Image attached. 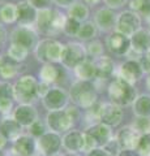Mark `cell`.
<instances>
[{
	"label": "cell",
	"mask_w": 150,
	"mask_h": 156,
	"mask_svg": "<svg viewBox=\"0 0 150 156\" xmlns=\"http://www.w3.org/2000/svg\"><path fill=\"white\" fill-rule=\"evenodd\" d=\"M132 50L137 53H144L150 51V31L145 29H140L130 37Z\"/></svg>",
	"instance_id": "obj_19"
},
{
	"label": "cell",
	"mask_w": 150,
	"mask_h": 156,
	"mask_svg": "<svg viewBox=\"0 0 150 156\" xmlns=\"http://www.w3.org/2000/svg\"><path fill=\"white\" fill-rule=\"evenodd\" d=\"M26 2L37 11H41V9H50L54 0H26Z\"/></svg>",
	"instance_id": "obj_39"
},
{
	"label": "cell",
	"mask_w": 150,
	"mask_h": 156,
	"mask_svg": "<svg viewBox=\"0 0 150 156\" xmlns=\"http://www.w3.org/2000/svg\"><path fill=\"white\" fill-rule=\"evenodd\" d=\"M7 61H8V58H7L5 56H0V68H2L4 64H5Z\"/></svg>",
	"instance_id": "obj_52"
},
{
	"label": "cell",
	"mask_w": 150,
	"mask_h": 156,
	"mask_svg": "<svg viewBox=\"0 0 150 156\" xmlns=\"http://www.w3.org/2000/svg\"><path fill=\"white\" fill-rule=\"evenodd\" d=\"M52 17H54V11L50 9H41L37 12V29L43 34H50L52 31Z\"/></svg>",
	"instance_id": "obj_24"
},
{
	"label": "cell",
	"mask_w": 150,
	"mask_h": 156,
	"mask_svg": "<svg viewBox=\"0 0 150 156\" xmlns=\"http://www.w3.org/2000/svg\"><path fill=\"white\" fill-rule=\"evenodd\" d=\"M141 26L140 16L133 11H124L116 18L115 31H118L123 35L130 38L136 31H138Z\"/></svg>",
	"instance_id": "obj_7"
},
{
	"label": "cell",
	"mask_w": 150,
	"mask_h": 156,
	"mask_svg": "<svg viewBox=\"0 0 150 156\" xmlns=\"http://www.w3.org/2000/svg\"><path fill=\"white\" fill-rule=\"evenodd\" d=\"M69 100V94L61 87H51L45 98H42V103L45 108L50 111H60L67 107Z\"/></svg>",
	"instance_id": "obj_9"
},
{
	"label": "cell",
	"mask_w": 150,
	"mask_h": 156,
	"mask_svg": "<svg viewBox=\"0 0 150 156\" xmlns=\"http://www.w3.org/2000/svg\"><path fill=\"white\" fill-rule=\"evenodd\" d=\"M107 47L108 50L118 56H123L132 50V44H130V38L123 35L118 31L112 33L107 38Z\"/></svg>",
	"instance_id": "obj_12"
},
{
	"label": "cell",
	"mask_w": 150,
	"mask_h": 156,
	"mask_svg": "<svg viewBox=\"0 0 150 156\" xmlns=\"http://www.w3.org/2000/svg\"><path fill=\"white\" fill-rule=\"evenodd\" d=\"M86 156H111V154H108L104 148H101V147H97L94 150H91L90 152H88Z\"/></svg>",
	"instance_id": "obj_45"
},
{
	"label": "cell",
	"mask_w": 150,
	"mask_h": 156,
	"mask_svg": "<svg viewBox=\"0 0 150 156\" xmlns=\"http://www.w3.org/2000/svg\"><path fill=\"white\" fill-rule=\"evenodd\" d=\"M85 133H88L91 138L95 140L97 146H106L110 142L111 138V126L106 125L103 122H98L89 126L88 129L85 130Z\"/></svg>",
	"instance_id": "obj_17"
},
{
	"label": "cell",
	"mask_w": 150,
	"mask_h": 156,
	"mask_svg": "<svg viewBox=\"0 0 150 156\" xmlns=\"http://www.w3.org/2000/svg\"><path fill=\"white\" fill-rule=\"evenodd\" d=\"M118 156H140L134 150H123Z\"/></svg>",
	"instance_id": "obj_48"
},
{
	"label": "cell",
	"mask_w": 150,
	"mask_h": 156,
	"mask_svg": "<svg viewBox=\"0 0 150 156\" xmlns=\"http://www.w3.org/2000/svg\"><path fill=\"white\" fill-rule=\"evenodd\" d=\"M142 68L140 65V62L136 60H128L124 64L120 65L119 69V78H122L125 82L132 85L133 82H136L140 77L142 76Z\"/></svg>",
	"instance_id": "obj_15"
},
{
	"label": "cell",
	"mask_w": 150,
	"mask_h": 156,
	"mask_svg": "<svg viewBox=\"0 0 150 156\" xmlns=\"http://www.w3.org/2000/svg\"><path fill=\"white\" fill-rule=\"evenodd\" d=\"M12 44L21 46L26 50L31 51L35 50V47L38 44V33L33 26H20L14 27L11 37H9Z\"/></svg>",
	"instance_id": "obj_5"
},
{
	"label": "cell",
	"mask_w": 150,
	"mask_h": 156,
	"mask_svg": "<svg viewBox=\"0 0 150 156\" xmlns=\"http://www.w3.org/2000/svg\"><path fill=\"white\" fill-rule=\"evenodd\" d=\"M69 99L80 108L90 109L97 101V91L93 82L80 80L73 82L69 90Z\"/></svg>",
	"instance_id": "obj_1"
},
{
	"label": "cell",
	"mask_w": 150,
	"mask_h": 156,
	"mask_svg": "<svg viewBox=\"0 0 150 156\" xmlns=\"http://www.w3.org/2000/svg\"><path fill=\"white\" fill-rule=\"evenodd\" d=\"M97 33H98V27L93 21H86L81 23L80 31L77 38L80 41L85 42V41H90V39H94L97 37Z\"/></svg>",
	"instance_id": "obj_30"
},
{
	"label": "cell",
	"mask_w": 150,
	"mask_h": 156,
	"mask_svg": "<svg viewBox=\"0 0 150 156\" xmlns=\"http://www.w3.org/2000/svg\"><path fill=\"white\" fill-rule=\"evenodd\" d=\"M148 57H149V58H150V51H149V52H148Z\"/></svg>",
	"instance_id": "obj_56"
},
{
	"label": "cell",
	"mask_w": 150,
	"mask_h": 156,
	"mask_svg": "<svg viewBox=\"0 0 150 156\" xmlns=\"http://www.w3.org/2000/svg\"><path fill=\"white\" fill-rule=\"evenodd\" d=\"M50 90H51L50 83H46V82H42V81L38 83V96L45 98Z\"/></svg>",
	"instance_id": "obj_43"
},
{
	"label": "cell",
	"mask_w": 150,
	"mask_h": 156,
	"mask_svg": "<svg viewBox=\"0 0 150 156\" xmlns=\"http://www.w3.org/2000/svg\"><path fill=\"white\" fill-rule=\"evenodd\" d=\"M84 146V133L79 130H69L63 136V147L68 152H77Z\"/></svg>",
	"instance_id": "obj_20"
},
{
	"label": "cell",
	"mask_w": 150,
	"mask_h": 156,
	"mask_svg": "<svg viewBox=\"0 0 150 156\" xmlns=\"http://www.w3.org/2000/svg\"><path fill=\"white\" fill-rule=\"evenodd\" d=\"M80 27H81V22L76 21V20H72L68 18L67 20V23L64 26V34H67L68 37H76L79 35V31H80Z\"/></svg>",
	"instance_id": "obj_35"
},
{
	"label": "cell",
	"mask_w": 150,
	"mask_h": 156,
	"mask_svg": "<svg viewBox=\"0 0 150 156\" xmlns=\"http://www.w3.org/2000/svg\"><path fill=\"white\" fill-rule=\"evenodd\" d=\"M76 2H79V0H54V3L59 8H67V9H68L72 4H75Z\"/></svg>",
	"instance_id": "obj_46"
},
{
	"label": "cell",
	"mask_w": 150,
	"mask_h": 156,
	"mask_svg": "<svg viewBox=\"0 0 150 156\" xmlns=\"http://www.w3.org/2000/svg\"><path fill=\"white\" fill-rule=\"evenodd\" d=\"M29 130H30L31 136H35V138L38 139L39 136H42L46 133V126L41 120H37L31 126H29Z\"/></svg>",
	"instance_id": "obj_37"
},
{
	"label": "cell",
	"mask_w": 150,
	"mask_h": 156,
	"mask_svg": "<svg viewBox=\"0 0 150 156\" xmlns=\"http://www.w3.org/2000/svg\"><path fill=\"white\" fill-rule=\"evenodd\" d=\"M63 156H79V155H77L76 152H67V154H64Z\"/></svg>",
	"instance_id": "obj_53"
},
{
	"label": "cell",
	"mask_w": 150,
	"mask_h": 156,
	"mask_svg": "<svg viewBox=\"0 0 150 156\" xmlns=\"http://www.w3.org/2000/svg\"><path fill=\"white\" fill-rule=\"evenodd\" d=\"M29 50H26V48H24L21 46H17V44H12L11 43V46H9L8 48V51H7V55H8V58H11L12 61L14 62H22V61H25L27 56H29Z\"/></svg>",
	"instance_id": "obj_31"
},
{
	"label": "cell",
	"mask_w": 150,
	"mask_h": 156,
	"mask_svg": "<svg viewBox=\"0 0 150 156\" xmlns=\"http://www.w3.org/2000/svg\"><path fill=\"white\" fill-rule=\"evenodd\" d=\"M63 138L55 131H46L42 136L37 139V148L45 156H54L60 150Z\"/></svg>",
	"instance_id": "obj_10"
},
{
	"label": "cell",
	"mask_w": 150,
	"mask_h": 156,
	"mask_svg": "<svg viewBox=\"0 0 150 156\" xmlns=\"http://www.w3.org/2000/svg\"><path fill=\"white\" fill-rule=\"evenodd\" d=\"M133 111L140 117L150 116V96L141 95L140 98H137L133 103Z\"/></svg>",
	"instance_id": "obj_29"
},
{
	"label": "cell",
	"mask_w": 150,
	"mask_h": 156,
	"mask_svg": "<svg viewBox=\"0 0 150 156\" xmlns=\"http://www.w3.org/2000/svg\"><path fill=\"white\" fill-rule=\"evenodd\" d=\"M97 147H98V146H97L95 140L91 138L88 133L84 131V146H82V150H81L82 152H90L91 150H94Z\"/></svg>",
	"instance_id": "obj_40"
},
{
	"label": "cell",
	"mask_w": 150,
	"mask_h": 156,
	"mask_svg": "<svg viewBox=\"0 0 150 156\" xmlns=\"http://www.w3.org/2000/svg\"><path fill=\"white\" fill-rule=\"evenodd\" d=\"M7 39V30L3 26V23H0V44Z\"/></svg>",
	"instance_id": "obj_49"
},
{
	"label": "cell",
	"mask_w": 150,
	"mask_h": 156,
	"mask_svg": "<svg viewBox=\"0 0 150 156\" xmlns=\"http://www.w3.org/2000/svg\"><path fill=\"white\" fill-rule=\"evenodd\" d=\"M104 4L107 5V8L110 9H118L120 7H123L125 3H127V0H103Z\"/></svg>",
	"instance_id": "obj_42"
},
{
	"label": "cell",
	"mask_w": 150,
	"mask_h": 156,
	"mask_svg": "<svg viewBox=\"0 0 150 156\" xmlns=\"http://www.w3.org/2000/svg\"><path fill=\"white\" fill-rule=\"evenodd\" d=\"M38 83L34 76H21L13 85L14 99L20 104H31L38 98Z\"/></svg>",
	"instance_id": "obj_3"
},
{
	"label": "cell",
	"mask_w": 150,
	"mask_h": 156,
	"mask_svg": "<svg viewBox=\"0 0 150 156\" xmlns=\"http://www.w3.org/2000/svg\"><path fill=\"white\" fill-rule=\"evenodd\" d=\"M140 138L141 136L138 135L137 131L130 128H124L118 134V142L120 144V147H123L124 150H133L134 147L137 148Z\"/></svg>",
	"instance_id": "obj_22"
},
{
	"label": "cell",
	"mask_w": 150,
	"mask_h": 156,
	"mask_svg": "<svg viewBox=\"0 0 150 156\" xmlns=\"http://www.w3.org/2000/svg\"><path fill=\"white\" fill-rule=\"evenodd\" d=\"M12 98L14 99V94H13V86L8 82H0V100L2 99H8Z\"/></svg>",
	"instance_id": "obj_38"
},
{
	"label": "cell",
	"mask_w": 150,
	"mask_h": 156,
	"mask_svg": "<svg viewBox=\"0 0 150 156\" xmlns=\"http://www.w3.org/2000/svg\"><path fill=\"white\" fill-rule=\"evenodd\" d=\"M59 77V70L54 64H43V66L39 70V78L42 82H46V83H54Z\"/></svg>",
	"instance_id": "obj_28"
},
{
	"label": "cell",
	"mask_w": 150,
	"mask_h": 156,
	"mask_svg": "<svg viewBox=\"0 0 150 156\" xmlns=\"http://www.w3.org/2000/svg\"><path fill=\"white\" fill-rule=\"evenodd\" d=\"M86 5H94V4H98L101 0H82Z\"/></svg>",
	"instance_id": "obj_51"
},
{
	"label": "cell",
	"mask_w": 150,
	"mask_h": 156,
	"mask_svg": "<svg viewBox=\"0 0 150 156\" xmlns=\"http://www.w3.org/2000/svg\"><path fill=\"white\" fill-rule=\"evenodd\" d=\"M138 62H140V65H141L144 72H149L150 73V58L149 57H142Z\"/></svg>",
	"instance_id": "obj_47"
},
{
	"label": "cell",
	"mask_w": 150,
	"mask_h": 156,
	"mask_svg": "<svg viewBox=\"0 0 150 156\" xmlns=\"http://www.w3.org/2000/svg\"><path fill=\"white\" fill-rule=\"evenodd\" d=\"M97 72H98V78H108L114 73V61L108 56L102 55L95 60Z\"/></svg>",
	"instance_id": "obj_27"
},
{
	"label": "cell",
	"mask_w": 150,
	"mask_h": 156,
	"mask_svg": "<svg viewBox=\"0 0 150 156\" xmlns=\"http://www.w3.org/2000/svg\"><path fill=\"white\" fill-rule=\"evenodd\" d=\"M37 9L33 8L27 2L17 4V22L20 26H34L37 21Z\"/></svg>",
	"instance_id": "obj_16"
},
{
	"label": "cell",
	"mask_w": 150,
	"mask_h": 156,
	"mask_svg": "<svg viewBox=\"0 0 150 156\" xmlns=\"http://www.w3.org/2000/svg\"><path fill=\"white\" fill-rule=\"evenodd\" d=\"M64 47L65 44H63L59 41L55 39H42L38 42V44L34 50L37 60L42 61L43 64H54V62H61L63 53H64Z\"/></svg>",
	"instance_id": "obj_2"
},
{
	"label": "cell",
	"mask_w": 150,
	"mask_h": 156,
	"mask_svg": "<svg viewBox=\"0 0 150 156\" xmlns=\"http://www.w3.org/2000/svg\"><path fill=\"white\" fill-rule=\"evenodd\" d=\"M7 138L2 134V131H0V150H3L4 147H5V144H7Z\"/></svg>",
	"instance_id": "obj_50"
},
{
	"label": "cell",
	"mask_w": 150,
	"mask_h": 156,
	"mask_svg": "<svg viewBox=\"0 0 150 156\" xmlns=\"http://www.w3.org/2000/svg\"><path fill=\"white\" fill-rule=\"evenodd\" d=\"M0 156H4V152H3L2 150H0Z\"/></svg>",
	"instance_id": "obj_55"
},
{
	"label": "cell",
	"mask_w": 150,
	"mask_h": 156,
	"mask_svg": "<svg viewBox=\"0 0 150 156\" xmlns=\"http://www.w3.org/2000/svg\"><path fill=\"white\" fill-rule=\"evenodd\" d=\"M47 126L50 128L51 131L55 133H68L71 128L73 126L75 121L67 112V109H60V111H50L46 117Z\"/></svg>",
	"instance_id": "obj_8"
},
{
	"label": "cell",
	"mask_w": 150,
	"mask_h": 156,
	"mask_svg": "<svg viewBox=\"0 0 150 156\" xmlns=\"http://www.w3.org/2000/svg\"><path fill=\"white\" fill-rule=\"evenodd\" d=\"M13 100L14 99H12V98L0 100V113H3V115L9 113L12 109V107H13Z\"/></svg>",
	"instance_id": "obj_41"
},
{
	"label": "cell",
	"mask_w": 150,
	"mask_h": 156,
	"mask_svg": "<svg viewBox=\"0 0 150 156\" xmlns=\"http://www.w3.org/2000/svg\"><path fill=\"white\" fill-rule=\"evenodd\" d=\"M108 96L116 105H128L136 99V90L122 78H115L108 85Z\"/></svg>",
	"instance_id": "obj_4"
},
{
	"label": "cell",
	"mask_w": 150,
	"mask_h": 156,
	"mask_svg": "<svg viewBox=\"0 0 150 156\" xmlns=\"http://www.w3.org/2000/svg\"><path fill=\"white\" fill-rule=\"evenodd\" d=\"M68 18H72V20H76L79 22H86L89 18V7L86 5L84 2H76L75 4L68 8Z\"/></svg>",
	"instance_id": "obj_25"
},
{
	"label": "cell",
	"mask_w": 150,
	"mask_h": 156,
	"mask_svg": "<svg viewBox=\"0 0 150 156\" xmlns=\"http://www.w3.org/2000/svg\"><path fill=\"white\" fill-rule=\"evenodd\" d=\"M86 48V53L88 56H93V57H101L103 55V44L99 41H91L88 44L85 46Z\"/></svg>",
	"instance_id": "obj_33"
},
{
	"label": "cell",
	"mask_w": 150,
	"mask_h": 156,
	"mask_svg": "<svg viewBox=\"0 0 150 156\" xmlns=\"http://www.w3.org/2000/svg\"><path fill=\"white\" fill-rule=\"evenodd\" d=\"M18 72H20L18 62H14L11 58H8V61L0 68V78L4 81H9L16 77L18 74Z\"/></svg>",
	"instance_id": "obj_32"
},
{
	"label": "cell",
	"mask_w": 150,
	"mask_h": 156,
	"mask_svg": "<svg viewBox=\"0 0 150 156\" xmlns=\"http://www.w3.org/2000/svg\"><path fill=\"white\" fill-rule=\"evenodd\" d=\"M146 85H148V87L150 89V73H149V77H148V81H146Z\"/></svg>",
	"instance_id": "obj_54"
},
{
	"label": "cell",
	"mask_w": 150,
	"mask_h": 156,
	"mask_svg": "<svg viewBox=\"0 0 150 156\" xmlns=\"http://www.w3.org/2000/svg\"><path fill=\"white\" fill-rule=\"evenodd\" d=\"M73 72L80 81H91V80H94V78H98L95 61L89 60V58H86L80 65H77Z\"/></svg>",
	"instance_id": "obj_21"
},
{
	"label": "cell",
	"mask_w": 150,
	"mask_h": 156,
	"mask_svg": "<svg viewBox=\"0 0 150 156\" xmlns=\"http://www.w3.org/2000/svg\"><path fill=\"white\" fill-rule=\"evenodd\" d=\"M0 22L7 25L17 22V4L0 3Z\"/></svg>",
	"instance_id": "obj_26"
},
{
	"label": "cell",
	"mask_w": 150,
	"mask_h": 156,
	"mask_svg": "<svg viewBox=\"0 0 150 156\" xmlns=\"http://www.w3.org/2000/svg\"><path fill=\"white\" fill-rule=\"evenodd\" d=\"M150 128V122L146 117H140L137 120V124H136V129L137 130H146Z\"/></svg>",
	"instance_id": "obj_44"
},
{
	"label": "cell",
	"mask_w": 150,
	"mask_h": 156,
	"mask_svg": "<svg viewBox=\"0 0 150 156\" xmlns=\"http://www.w3.org/2000/svg\"><path fill=\"white\" fill-rule=\"evenodd\" d=\"M137 150L144 155H150V133L142 135L138 140Z\"/></svg>",
	"instance_id": "obj_36"
},
{
	"label": "cell",
	"mask_w": 150,
	"mask_h": 156,
	"mask_svg": "<svg viewBox=\"0 0 150 156\" xmlns=\"http://www.w3.org/2000/svg\"><path fill=\"white\" fill-rule=\"evenodd\" d=\"M88 58V53H86V48L84 44L79 42H69L67 43L64 47V53H63L61 64L64 65L67 69H73L77 65H80L82 61Z\"/></svg>",
	"instance_id": "obj_6"
},
{
	"label": "cell",
	"mask_w": 150,
	"mask_h": 156,
	"mask_svg": "<svg viewBox=\"0 0 150 156\" xmlns=\"http://www.w3.org/2000/svg\"><path fill=\"white\" fill-rule=\"evenodd\" d=\"M0 131L2 134L5 136L8 140L14 142L18 136H21V131H22V126L13 119H4L0 124Z\"/></svg>",
	"instance_id": "obj_23"
},
{
	"label": "cell",
	"mask_w": 150,
	"mask_h": 156,
	"mask_svg": "<svg viewBox=\"0 0 150 156\" xmlns=\"http://www.w3.org/2000/svg\"><path fill=\"white\" fill-rule=\"evenodd\" d=\"M12 117L22 128H29L38 120V112L31 104H20L14 108Z\"/></svg>",
	"instance_id": "obj_11"
},
{
	"label": "cell",
	"mask_w": 150,
	"mask_h": 156,
	"mask_svg": "<svg viewBox=\"0 0 150 156\" xmlns=\"http://www.w3.org/2000/svg\"><path fill=\"white\" fill-rule=\"evenodd\" d=\"M68 16L63 14L61 12H54V17H52V31H61L64 30V26L67 23Z\"/></svg>",
	"instance_id": "obj_34"
},
{
	"label": "cell",
	"mask_w": 150,
	"mask_h": 156,
	"mask_svg": "<svg viewBox=\"0 0 150 156\" xmlns=\"http://www.w3.org/2000/svg\"><path fill=\"white\" fill-rule=\"evenodd\" d=\"M122 119H123V111L119 105L114 103L101 105V113H99L101 122L108 126H116L122 122Z\"/></svg>",
	"instance_id": "obj_13"
},
{
	"label": "cell",
	"mask_w": 150,
	"mask_h": 156,
	"mask_svg": "<svg viewBox=\"0 0 150 156\" xmlns=\"http://www.w3.org/2000/svg\"><path fill=\"white\" fill-rule=\"evenodd\" d=\"M116 18L118 16L114 13V9L110 8H101L95 12L94 16V23L97 27L102 31H108L114 29L116 25Z\"/></svg>",
	"instance_id": "obj_14"
},
{
	"label": "cell",
	"mask_w": 150,
	"mask_h": 156,
	"mask_svg": "<svg viewBox=\"0 0 150 156\" xmlns=\"http://www.w3.org/2000/svg\"><path fill=\"white\" fill-rule=\"evenodd\" d=\"M13 150L18 156H33L37 150V140L31 135H21L13 142Z\"/></svg>",
	"instance_id": "obj_18"
}]
</instances>
